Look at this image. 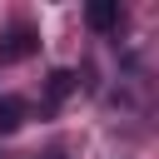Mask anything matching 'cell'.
I'll use <instances>...</instances> for the list:
<instances>
[{
	"label": "cell",
	"instance_id": "cell-4",
	"mask_svg": "<svg viewBox=\"0 0 159 159\" xmlns=\"http://www.w3.org/2000/svg\"><path fill=\"white\" fill-rule=\"evenodd\" d=\"M20 124H25V99L5 94V99H0V134H15Z\"/></svg>",
	"mask_w": 159,
	"mask_h": 159
},
{
	"label": "cell",
	"instance_id": "cell-3",
	"mask_svg": "<svg viewBox=\"0 0 159 159\" xmlns=\"http://www.w3.org/2000/svg\"><path fill=\"white\" fill-rule=\"evenodd\" d=\"M75 89H80V75H75V70H50V80H45V94H50V104L70 99Z\"/></svg>",
	"mask_w": 159,
	"mask_h": 159
},
{
	"label": "cell",
	"instance_id": "cell-1",
	"mask_svg": "<svg viewBox=\"0 0 159 159\" xmlns=\"http://www.w3.org/2000/svg\"><path fill=\"white\" fill-rule=\"evenodd\" d=\"M40 50V35L30 30V25H10V35L0 40V65H20V60H30Z\"/></svg>",
	"mask_w": 159,
	"mask_h": 159
},
{
	"label": "cell",
	"instance_id": "cell-2",
	"mask_svg": "<svg viewBox=\"0 0 159 159\" xmlns=\"http://www.w3.org/2000/svg\"><path fill=\"white\" fill-rule=\"evenodd\" d=\"M84 20H89V30H119L124 10H119V0H94V5L84 10Z\"/></svg>",
	"mask_w": 159,
	"mask_h": 159
}]
</instances>
